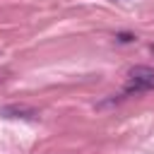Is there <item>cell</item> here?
Wrapping results in <instances>:
<instances>
[{
	"label": "cell",
	"instance_id": "2",
	"mask_svg": "<svg viewBox=\"0 0 154 154\" xmlns=\"http://www.w3.org/2000/svg\"><path fill=\"white\" fill-rule=\"evenodd\" d=\"M0 116H5V118H36L38 113H36V108H31V106H24V103H14V106H2L0 108Z\"/></svg>",
	"mask_w": 154,
	"mask_h": 154
},
{
	"label": "cell",
	"instance_id": "1",
	"mask_svg": "<svg viewBox=\"0 0 154 154\" xmlns=\"http://www.w3.org/2000/svg\"><path fill=\"white\" fill-rule=\"evenodd\" d=\"M152 87H154V70L144 67V65H135L130 70L128 91H142V89H152Z\"/></svg>",
	"mask_w": 154,
	"mask_h": 154
},
{
	"label": "cell",
	"instance_id": "3",
	"mask_svg": "<svg viewBox=\"0 0 154 154\" xmlns=\"http://www.w3.org/2000/svg\"><path fill=\"white\" fill-rule=\"evenodd\" d=\"M118 38H120V41H123V43H128V41H132V38H135V36H130V34H120V36H118Z\"/></svg>",
	"mask_w": 154,
	"mask_h": 154
}]
</instances>
